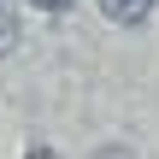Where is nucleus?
I'll return each mask as SVG.
<instances>
[{
  "instance_id": "nucleus-2",
  "label": "nucleus",
  "mask_w": 159,
  "mask_h": 159,
  "mask_svg": "<svg viewBox=\"0 0 159 159\" xmlns=\"http://www.w3.org/2000/svg\"><path fill=\"white\" fill-rule=\"evenodd\" d=\"M30 6H41V12H71L77 0H30Z\"/></svg>"
},
{
  "instance_id": "nucleus-3",
  "label": "nucleus",
  "mask_w": 159,
  "mask_h": 159,
  "mask_svg": "<svg viewBox=\"0 0 159 159\" xmlns=\"http://www.w3.org/2000/svg\"><path fill=\"white\" fill-rule=\"evenodd\" d=\"M94 159H136V153H130V148H118V142H112V148H100V153H94Z\"/></svg>"
},
{
  "instance_id": "nucleus-1",
  "label": "nucleus",
  "mask_w": 159,
  "mask_h": 159,
  "mask_svg": "<svg viewBox=\"0 0 159 159\" xmlns=\"http://www.w3.org/2000/svg\"><path fill=\"white\" fill-rule=\"evenodd\" d=\"M100 12H106L112 24H142V18L153 12V0H100Z\"/></svg>"
}]
</instances>
